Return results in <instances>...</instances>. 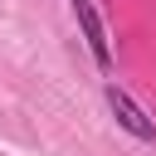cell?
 I'll return each mask as SVG.
<instances>
[{
    "mask_svg": "<svg viewBox=\"0 0 156 156\" xmlns=\"http://www.w3.org/2000/svg\"><path fill=\"white\" fill-rule=\"evenodd\" d=\"M102 98H107V112L117 117V127H122V132H132L136 141H156V117H151L141 102H132V93H127V88L107 83V88H102Z\"/></svg>",
    "mask_w": 156,
    "mask_h": 156,
    "instance_id": "cell-1",
    "label": "cell"
},
{
    "mask_svg": "<svg viewBox=\"0 0 156 156\" xmlns=\"http://www.w3.org/2000/svg\"><path fill=\"white\" fill-rule=\"evenodd\" d=\"M73 5V15H78V24H83V39H88V54H93V63L107 73L112 68V44H107V29H102V15L93 10V0H68Z\"/></svg>",
    "mask_w": 156,
    "mask_h": 156,
    "instance_id": "cell-2",
    "label": "cell"
}]
</instances>
